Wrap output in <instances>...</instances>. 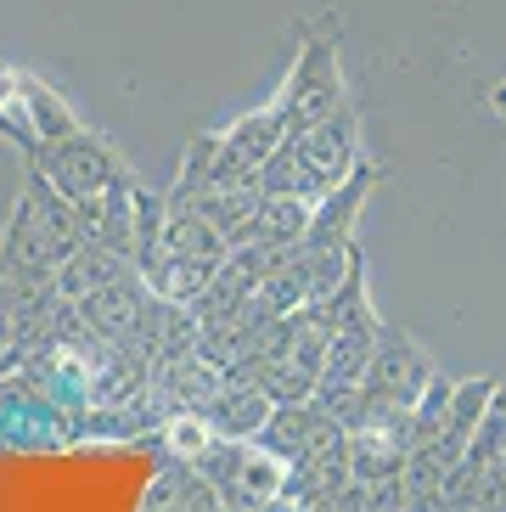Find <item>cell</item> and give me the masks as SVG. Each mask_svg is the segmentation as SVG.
Segmentation results:
<instances>
[{
  "mask_svg": "<svg viewBox=\"0 0 506 512\" xmlns=\"http://www.w3.org/2000/svg\"><path fill=\"white\" fill-rule=\"evenodd\" d=\"M135 203H141V186L130 175L107 181L102 192L74 197V220H79V237L96 242V248H113V254L135 259Z\"/></svg>",
  "mask_w": 506,
  "mask_h": 512,
  "instance_id": "6",
  "label": "cell"
},
{
  "mask_svg": "<svg viewBox=\"0 0 506 512\" xmlns=\"http://www.w3.org/2000/svg\"><path fill=\"white\" fill-rule=\"evenodd\" d=\"M270 411H276V400H270L259 383H248V377H225L220 389L209 394V406H203V422H209L214 434H225V439H259V428L270 422Z\"/></svg>",
  "mask_w": 506,
  "mask_h": 512,
  "instance_id": "10",
  "label": "cell"
},
{
  "mask_svg": "<svg viewBox=\"0 0 506 512\" xmlns=\"http://www.w3.org/2000/svg\"><path fill=\"white\" fill-rule=\"evenodd\" d=\"M12 91H17V113H23V124L34 130V147L79 136L74 107L62 102V96L51 91V85H40V79H29V74H12Z\"/></svg>",
  "mask_w": 506,
  "mask_h": 512,
  "instance_id": "12",
  "label": "cell"
},
{
  "mask_svg": "<svg viewBox=\"0 0 506 512\" xmlns=\"http://www.w3.org/2000/svg\"><path fill=\"white\" fill-rule=\"evenodd\" d=\"M29 158H34V175H45L68 203L102 192L107 181H119L124 175L119 152L107 147L102 136H90V130H79V136H68V141H45V147H34Z\"/></svg>",
  "mask_w": 506,
  "mask_h": 512,
  "instance_id": "4",
  "label": "cell"
},
{
  "mask_svg": "<svg viewBox=\"0 0 506 512\" xmlns=\"http://www.w3.org/2000/svg\"><path fill=\"white\" fill-rule=\"evenodd\" d=\"M490 107H495V113L506 119V85H495V91H490Z\"/></svg>",
  "mask_w": 506,
  "mask_h": 512,
  "instance_id": "18",
  "label": "cell"
},
{
  "mask_svg": "<svg viewBox=\"0 0 506 512\" xmlns=\"http://www.w3.org/2000/svg\"><path fill=\"white\" fill-rule=\"evenodd\" d=\"M147 276L141 271H124V276H113L107 287H96V293H85V299H74L79 304V316H85V327L102 338V344H124L130 338V327H135V316H141V304H147Z\"/></svg>",
  "mask_w": 506,
  "mask_h": 512,
  "instance_id": "9",
  "label": "cell"
},
{
  "mask_svg": "<svg viewBox=\"0 0 506 512\" xmlns=\"http://www.w3.org/2000/svg\"><path fill=\"white\" fill-rule=\"evenodd\" d=\"M259 203H265V192H259V186H209V192H197L186 209L203 214V220H209V226L231 242V248H248Z\"/></svg>",
  "mask_w": 506,
  "mask_h": 512,
  "instance_id": "11",
  "label": "cell"
},
{
  "mask_svg": "<svg viewBox=\"0 0 506 512\" xmlns=\"http://www.w3.org/2000/svg\"><path fill=\"white\" fill-rule=\"evenodd\" d=\"M433 377V361L417 338H405L400 327H377V344H372V361L360 372V400H366V422L383 417V411H400V406H417L422 383Z\"/></svg>",
  "mask_w": 506,
  "mask_h": 512,
  "instance_id": "2",
  "label": "cell"
},
{
  "mask_svg": "<svg viewBox=\"0 0 506 512\" xmlns=\"http://www.w3.org/2000/svg\"><path fill=\"white\" fill-rule=\"evenodd\" d=\"M495 473H501V479H506V451H501V456H495Z\"/></svg>",
  "mask_w": 506,
  "mask_h": 512,
  "instance_id": "19",
  "label": "cell"
},
{
  "mask_svg": "<svg viewBox=\"0 0 506 512\" xmlns=\"http://www.w3.org/2000/svg\"><path fill=\"white\" fill-rule=\"evenodd\" d=\"M298 147V158H304V169H310L315 181H321V192H332V186L349 175V169L360 164V141H355V113L349 107H338L332 119H321L315 130H304V136H287Z\"/></svg>",
  "mask_w": 506,
  "mask_h": 512,
  "instance_id": "8",
  "label": "cell"
},
{
  "mask_svg": "<svg viewBox=\"0 0 506 512\" xmlns=\"http://www.w3.org/2000/svg\"><path fill=\"white\" fill-rule=\"evenodd\" d=\"M501 451H506V383H495L490 406H484V417H478L473 445H467L462 462H473V467H495V456H501Z\"/></svg>",
  "mask_w": 506,
  "mask_h": 512,
  "instance_id": "17",
  "label": "cell"
},
{
  "mask_svg": "<svg viewBox=\"0 0 506 512\" xmlns=\"http://www.w3.org/2000/svg\"><path fill=\"white\" fill-rule=\"evenodd\" d=\"M343 439H349V428L327 406H315V400H287L259 428V445L276 451L282 462H298V456H315V451H338Z\"/></svg>",
  "mask_w": 506,
  "mask_h": 512,
  "instance_id": "5",
  "label": "cell"
},
{
  "mask_svg": "<svg viewBox=\"0 0 506 512\" xmlns=\"http://www.w3.org/2000/svg\"><path fill=\"white\" fill-rule=\"evenodd\" d=\"M310 197H265L259 203V214H253V237L248 242H259V248H298L304 242V231H310Z\"/></svg>",
  "mask_w": 506,
  "mask_h": 512,
  "instance_id": "15",
  "label": "cell"
},
{
  "mask_svg": "<svg viewBox=\"0 0 506 512\" xmlns=\"http://www.w3.org/2000/svg\"><path fill=\"white\" fill-rule=\"evenodd\" d=\"M79 220L74 203L45 181V175H29V192L17 203L12 226H6V242H0V265H23V271H57L62 259L79 248Z\"/></svg>",
  "mask_w": 506,
  "mask_h": 512,
  "instance_id": "1",
  "label": "cell"
},
{
  "mask_svg": "<svg viewBox=\"0 0 506 512\" xmlns=\"http://www.w3.org/2000/svg\"><path fill=\"white\" fill-rule=\"evenodd\" d=\"M135 271V259L113 254V248H96V242H79L74 254L57 265V293L62 299H85V293H96V287H107L113 276Z\"/></svg>",
  "mask_w": 506,
  "mask_h": 512,
  "instance_id": "13",
  "label": "cell"
},
{
  "mask_svg": "<svg viewBox=\"0 0 506 512\" xmlns=\"http://www.w3.org/2000/svg\"><path fill=\"white\" fill-rule=\"evenodd\" d=\"M287 141V113H282V102H270V107H259V113H248V119H237L231 130H225V147H231V158L237 164H248V169H259L270 158V152Z\"/></svg>",
  "mask_w": 506,
  "mask_h": 512,
  "instance_id": "14",
  "label": "cell"
},
{
  "mask_svg": "<svg viewBox=\"0 0 506 512\" xmlns=\"http://www.w3.org/2000/svg\"><path fill=\"white\" fill-rule=\"evenodd\" d=\"M259 192H265V197H310V203L327 197V192H321V181L304 169V158H298L293 141H282V147L259 164Z\"/></svg>",
  "mask_w": 506,
  "mask_h": 512,
  "instance_id": "16",
  "label": "cell"
},
{
  "mask_svg": "<svg viewBox=\"0 0 506 512\" xmlns=\"http://www.w3.org/2000/svg\"><path fill=\"white\" fill-rule=\"evenodd\" d=\"M0 136H6V119H0Z\"/></svg>",
  "mask_w": 506,
  "mask_h": 512,
  "instance_id": "20",
  "label": "cell"
},
{
  "mask_svg": "<svg viewBox=\"0 0 506 512\" xmlns=\"http://www.w3.org/2000/svg\"><path fill=\"white\" fill-rule=\"evenodd\" d=\"M282 113H287V136H304L315 130L321 119H332L343 102V68H338V46H332V34H310L304 51H298L293 74L282 85Z\"/></svg>",
  "mask_w": 506,
  "mask_h": 512,
  "instance_id": "3",
  "label": "cell"
},
{
  "mask_svg": "<svg viewBox=\"0 0 506 512\" xmlns=\"http://www.w3.org/2000/svg\"><path fill=\"white\" fill-rule=\"evenodd\" d=\"M372 181H377L372 164L349 169V175L310 209V231H304L298 248H343V242L355 237V220H360V209H366V197H372Z\"/></svg>",
  "mask_w": 506,
  "mask_h": 512,
  "instance_id": "7",
  "label": "cell"
}]
</instances>
